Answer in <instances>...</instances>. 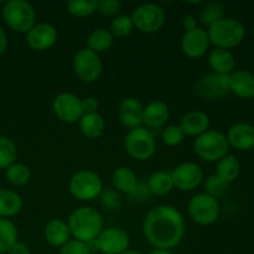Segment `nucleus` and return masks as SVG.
I'll return each mask as SVG.
<instances>
[{"label": "nucleus", "mask_w": 254, "mask_h": 254, "mask_svg": "<svg viewBox=\"0 0 254 254\" xmlns=\"http://www.w3.org/2000/svg\"><path fill=\"white\" fill-rule=\"evenodd\" d=\"M196 93L203 99H218L231 93L230 76L220 73H208L196 83Z\"/></svg>", "instance_id": "obj_14"}, {"label": "nucleus", "mask_w": 254, "mask_h": 254, "mask_svg": "<svg viewBox=\"0 0 254 254\" xmlns=\"http://www.w3.org/2000/svg\"><path fill=\"white\" fill-rule=\"evenodd\" d=\"M122 254H143V253L139 252V251H135V250H128V251H126L124 253H122Z\"/></svg>", "instance_id": "obj_47"}, {"label": "nucleus", "mask_w": 254, "mask_h": 254, "mask_svg": "<svg viewBox=\"0 0 254 254\" xmlns=\"http://www.w3.org/2000/svg\"><path fill=\"white\" fill-rule=\"evenodd\" d=\"M98 0H69L66 2V9L73 17H87L97 11Z\"/></svg>", "instance_id": "obj_33"}, {"label": "nucleus", "mask_w": 254, "mask_h": 254, "mask_svg": "<svg viewBox=\"0 0 254 254\" xmlns=\"http://www.w3.org/2000/svg\"><path fill=\"white\" fill-rule=\"evenodd\" d=\"M17 242V228L10 220L0 218V253H7Z\"/></svg>", "instance_id": "obj_31"}, {"label": "nucleus", "mask_w": 254, "mask_h": 254, "mask_svg": "<svg viewBox=\"0 0 254 254\" xmlns=\"http://www.w3.org/2000/svg\"><path fill=\"white\" fill-rule=\"evenodd\" d=\"M174 188L180 191H193L203 180V171L200 165L192 161L181 163L171 171Z\"/></svg>", "instance_id": "obj_13"}, {"label": "nucleus", "mask_w": 254, "mask_h": 254, "mask_svg": "<svg viewBox=\"0 0 254 254\" xmlns=\"http://www.w3.org/2000/svg\"><path fill=\"white\" fill-rule=\"evenodd\" d=\"M230 150V144L223 133L218 130L205 131L193 141V151L203 161L212 163L226 156Z\"/></svg>", "instance_id": "obj_5"}, {"label": "nucleus", "mask_w": 254, "mask_h": 254, "mask_svg": "<svg viewBox=\"0 0 254 254\" xmlns=\"http://www.w3.org/2000/svg\"><path fill=\"white\" fill-rule=\"evenodd\" d=\"M227 138L230 148L241 151H247L254 148V126L246 122H238L233 124L227 131Z\"/></svg>", "instance_id": "obj_17"}, {"label": "nucleus", "mask_w": 254, "mask_h": 254, "mask_svg": "<svg viewBox=\"0 0 254 254\" xmlns=\"http://www.w3.org/2000/svg\"><path fill=\"white\" fill-rule=\"evenodd\" d=\"M21 196L9 189H0V218H6L16 216L22 210Z\"/></svg>", "instance_id": "obj_25"}, {"label": "nucleus", "mask_w": 254, "mask_h": 254, "mask_svg": "<svg viewBox=\"0 0 254 254\" xmlns=\"http://www.w3.org/2000/svg\"><path fill=\"white\" fill-rule=\"evenodd\" d=\"M208 64L215 73L230 76L236 67L235 55L231 52V50L215 47L208 55Z\"/></svg>", "instance_id": "obj_23"}, {"label": "nucleus", "mask_w": 254, "mask_h": 254, "mask_svg": "<svg viewBox=\"0 0 254 254\" xmlns=\"http://www.w3.org/2000/svg\"><path fill=\"white\" fill-rule=\"evenodd\" d=\"M223 15H225V7H223V5L218 1H211L205 4V6L201 9L198 20H200V22L203 26H206L208 29L211 25L217 22L218 20L223 19L225 17Z\"/></svg>", "instance_id": "obj_32"}, {"label": "nucleus", "mask_w": 254, "mask_h": 254, "mask_svg": "<svg viewBox=\"0 0 254 254\" xmlns=\"http://www.w3.org/2000/svg\"><path fill=\"white\" fill-rule=\"evenodd\" d=\"M99 102L96 97H86L82 98V108H83L84 114L86 113H97L98 112Z\"/></svg>", "instance_id": "obj_42"}, {"label": "nucleus", "mask_w": 254, "mask_h": 254, "mask_svg": "<svg viewBox=\"0 0 254 254\" xmlns=\"http://www.w3.org/2000/svg\"><path fill=\"white\" fill-rule=\"evenodd\" d=\"M44 236L46 242L50 246L56 248H61L71 240V232L66 221L55 218L46 225L44 230Z\"/></svg>", "instance_id": "obj_22"}, {"label": "nucleus", "mask_w": 254, "mask_h": 254, "mask_svg": "<svg viewBox=\"0 0 254 254\" xmlns=\"http://www.w3.org/2000/svg\"><path fill=\"white\" fill-rule=\"evenodd\" d=\"M150 190L148 188V184L144 183V181H139L136 183V185L134 186L133 191L129 193L130 196V200L134 202H144V201L148 200L150 197Z\"/></svg>", "instance_id": "obj_40"}, {"label": "nucleus", "mask_w": 254, "mask_h": 254, "mask_svg": "<svg viewBox=\"0 0 254 254\" xmlns=\"http://www.w3.org/2000/svg\"><path fill=\"white\" fill-rule=\"evenodd\" d=\"M149 254H173V252L169 250H158V248H155V250L151 251Z\"/></svg>", "instance_id": "obj_46"}, {"label": "nucleus", "mask_w": 254, "mask_h": 254, "mask_svg": "<svg viewBox=\"0 0 254 254\" xmlns=\"http://www.w3.org/2000/svg\"><path fill=\"white\" fill-rule=\"evenodd\" d=\"M189 216L195 223L200 226L213 225L221 213L220 202L217 198L205 192L196 193L189 201Z\"/></svg>", "instance_id": "obj_9"}, {"label": "nucleus", "mask_w": 254, "mask_h": 254, "mask_svg": "<svg viewBox=\"0 0 254 254\" xmlns=\"http://www.w3.org/2000/svg\"><path fill=\"white\" fill-rule=\"evenodd\" d=\"M6 254H31V251H30V247L26 243L17 241L12 245V247L10 248Z\"/></svg>", "instance_id": "obj_43"}, {"label": "nucleus", "mask_w": 254, "mask_h": 254, "mask_svg": "<svg viewBox=\"0 0 254 254\" xmlns=\"http://www.w3.org/2000/svg\"><path fill=\"white\" fill-rule=\"evenodd\" d=\"M133 30L134 25L130 15H118L113 17L109 27V31L114 37H127L131 34Z\"/></svg>", "instance_id": "obj_35"}, {"label": "nucleus", "mask_w": 254, "mask_h": 254, "mask_svg": "<svg viewBox=\"0 0 254 254\" xmlns=\"http://www.w3.org/2000/svg\"><path fill=\"white\" fill-rule=\"evenodd\" d=\"M186 232L183 213L170 205L151 208L143 221L145 240L158 250H169L180 245Z\"/></svg>", "instance_id": "obj_1"}, {"label": "nucleus", "mask_w": 254, "mask_h": 254, "mask_svg": "<svg viewBox=\"0 0 254 254\" xmlns=\"http://www.w3.org/2000/svg\"><path fill=\"white\" fill-rule=\"evenodd\" d=\"M52 109L56 118L66 124L78 123L84 114L82 98L71 92H62L57 94L52 103Z\"/></svg>", "instance_id": "obj_11"}, {"label": "nucleus", "mask_w": 254, "mask_h": 254, "mask_svg": "<svg viewBox=\"0 0 254 254\" xmlns=\"http://www.w3.org/2000/svg\"><path fill=\"white\" fill-rule=\"evenodd\" d=\"M210 45L207 30L203 27H196L191 31H185L181 37V51L190 59H200L205 56Z\"/></svg>", "instance_id": "obj_16"}, {"label": "nucleus", "mask_w": 254, "mask_h": 254, "mask_svg": "<svg viewBox=\"0 0 254 254\" xmlns=\"http://www.w3.org/2000/svg\"><path fill=\"white\" fill-rule=\"evenodd\" d=\"M197 19L193 15H186L183 19V26L185 29V31H191V30H195L197 26Z\"/></svg>", "instance_id": "obj_44"}, {"label": "nucleus", "mask_w": 254, "mask_h": 254, "mask_svg": "<svg viewBox=\"0 0 254 254\" xmlns=\"http://www.w3.org/2000/svg\"><path fill=\"white\" fill-rule=\"evenodd\" d=\"M72 69L74 74L86 83H92L99 79L103 64L98 54L89 49H81L72 59Z\"/></svg>", "instance_id": "obj_10"}, {"label": "nucleus", "mask_w": 254, "mask_h": 254, "mask_svg": "<svg viewBox=\"0 0 254 254\" xmlns=\"http://www.w3.org/2000/svg\"><path fill=\"white\" fill-rule=\"evenodd\" d=\"M7 50V36L5 30L0 26V56L5 54Z\"/></svg>", "instance_id": "obj_45"}, {"label": "nucleus", "mask_w": 254, "mask_h": 254, "mask_svg": "<svg viewBox=\"0 0 254 254\" xmlns=\"http://www.w3.org/2000/svg\"><path fill=\"white\" fill-rule=\"evenodd\" d=\"M91 251L88 243L73 238L60 248V254H91Z\"/></svg>", "instance_id": "obj_38"}, {"label": "nucleus", "mask_w": 254, "mask_h": 254, "mask_svg": "<svg viewBox=\"0 0 254 254\" xmlns=\"http://www.w3.org/2000/svg\"><path fill=\"white\" fill-rule=\"evenodd\" d=\"M1 16L5 24L19 34H27L36 24V11L34 6L25 0H10L5 2Z\"/></svg>", "instance_id": "obj_4"}, {"label": "nucleus", "mask_w": 254, "mask_h": 254, "mask_svg": "<svg viewBox=\"0 0 254 254\" xmlns=\"http://www.w3.org/2000/svg\"><path fill=\"white\" fill-rule=\"evenodd\" d=\"M67 225L74 240L89 245L103 231V217L97 208L81 206L72 211L67 220Z\"/></svg>", "instance_id": "obj_2"}, {"label": "nucleus", "mask_w": 254, "mask_h": 254, "mask_svg": "<svg viewBox=\"0 0 254 254\" xmlns=\"http://www.w3.org/2000/svg\"><path fill=\"white\" fill-rule=\"evenodd\" d=\"M144 106L139 99L127 97L121 102L118 108V118L124 127L129 129L143 126Z\"/></svg>", "instance_id": "obj_18"}, {"label": "nucleus", "mask_w": 254, "mask_h": 254, "mask_svg": "<svg viewBox=\"0 0 254 254\" xmlns=\"http://www.w3.org/2000/svg\"><path fill=\"white\" fill-rule=\"evenodd\" d=\"M68 191L76 200L92 201L103 191L101 176L92 170H79L69 179Z\"/></svg>", "instance_id": "obj_7"}, {"label": "nucleus", "mask_w": 254, "mask_h": 254, "mask_svg": "<svg viewBox=\"0 0 254 254\" xmlns=\"http://www.w3.org/2000/svg\"><path fill=\"white\" fill-rule=\"evenodd\" d=\"M113 44L114 36L111 34L109 30L104 29V27L93 30L87 37V49L98 55L102 54V52L108 51L113 46Z\"/></svg>", "instance_id": "obj_27"}, {"label": "nucleus", "mask_w": 254, "mask_h": 254, "mask_svg": "<svg viewBox=\"0 0 254 254\" xmlns=\"http://www.w3.org/2000/svg\"><path fill=\"white\" fill-rule=\"evenodd\" d=\"M124 149L130 158L138 161H146L156 151V141L153 133L145 127L130 129L124 136Z\"/></svg>", "instance_id": "obj_6"}, {"label": "nucleus", "mask_w": 254, "mask_h": 254, "mask_svg": "<svg viewBox=\"0 0 254 254\" xmlns=\"http://www.w3.org/2000/svg\"><path fill=\"white\" fill-rule=\"evenodd\" d=\"M134 29L143 34H155L164 26L166 20L165 10L154 2H145L134 9L130 15Z\"/></svg>", "instance_id": "obj_8"}, {"label": "nucleus", "mask_w": 254, "mask_h": 254, "mask_svg": "<svg viewBox=\"0 0 254 254\" xmlns=\"http://www.w3.org/2000/svg\"><path fill=\"white\" fill-rule=\"evenodd\" d=\"M185 133L183 131L180 126H175V124H171L168 126L166 128H164L163 133H161V139H163V143L166 144L168 146H178L185 139Z\"/></svg>", "instance_id": "obj_37"}, {"label": "nucleus", "mask_w": 254, "mask_h": 254, "mask_svg": "<svg viewBox=\"0 0 254 254\" xmlns=\"http://www.w3.org/2000/svg\"><path fill=\"white\" fill-rule=\"evenodd\" d=\"M241 164L235 155L227 154L221 160L217 161L216 165V175L220 176L226 183L231 184L240 176Z\"/></svg>", "instance_id": "obj_29"}, {"label": "nucleus", "mask_w": 254, "mask_h": 254, "mask_svg": "<svg viewBox=\"0 0 254 254\" xmlns=\"http://www.w3.org/2000/svg\"><path fill=\"white\" fill-rule=\"evenodd\" d=\"M210 44L218 49L231 50L245 40L246 27L240 20L223 17L207 29Z\"/></svg>", "instance_id": "obj_3"}, {"label": "nucleus", "mask_w": 254, "mask_h": 254, "mask_svg": "<svg viewBox=\"0 0 254 254\" xmlns=\"http://www.w3.org/2000/svg\"><path fill=\"white\" fill-rule=\"evenodd\" d=\"M146 184H148L151 195L156 196L168 195L175 189L174 188L171 173H169V171H155V173L149 176Z\"/></svg>", "instance_id": "obj_26"}, {"label": "nucleus", "mask_w": 254, "mask_h": 254, "mask_svg": "<svg viewBox=\"0 0 254 254\" xmlns=\"http://www.w3.org/2000/svg\"><path fill=\"white\" fill-rule=\"evenodd\" d=\"M89 245L103 254H122L129 250L130 237L127 231L118 227H109L102 231L98 237Z\"/></svg>", "instance_id": "obj_12"}, {"label": "nucleus", "mask_w": 254, "mask_h": 254, "mask_svg": "<svg viewBox=\"0 0 254 254\" xmlns=\"http://www.w3.org/2000/svg\"><path fill=\"white\" fill-rule=\"evenodd\" d=\"M231 93L238 98H254V74L246 69H237L230 74Z\"/></svg>", "instance_id": "obj_20"}, {"label": "nucleus", "mask_w": 254, "mask_h": 254, "mask_svg": "<svg viewBox=\"0 0 254 254\" xmlns=\"http://www.w3.org/2000/svg\"><path fill=\"white\" fill-rule=\"evenodd\" d=\"M17 158V148L7 136H0V169L9 168Z\"/></svg>", "instance_id": "obj_34"}, {"label": "nucleus", "mask_w": 254, "mask_h": 254, "mask_svg": "<svg viewBox=\"0 0 254 254\" xmlns=\"http://www.w3.org/2000/svg\"><path fill=\"white\" fill-rule=\"evenodd\" d=\"M59 32L56 27L47 22L35 24L26 34V44L34 51H46L56 45Z\"/></svg>", "instance_id": "obj_15"}, {"label": "nucleus", "mask_w": 254, "mask_h": 254, "mask_svg": "<svg viewBox=\"0 0 254 254\" xmlns=\"http://www.w3.org/2000/svg\"><path fill=\"white\" fill-rule=\"evenodd\" d=\"M99 197H101L102 206L108 208V210H117L119 207V205H121V198H119V195L117 193V191H102Z\"/></svg>", "instance_id": "obj_41"}, {"label": "nucleus", "mask_w": 254, "mask_h": 254, "mask_svg": "<svg viewBox=\"0 0 254 254\" xmlns=\"http://www.w3.org/2000/svg\"><path fill=\"white\" fill-rule=\"evenodd\" d=\"M170 117V109L163 101H153L144 107L143 126L145 128L158 129L166 124Z\"/></svg>", "instance_id": "obj_19"}, {"label": "nucleus", "mask_w": 254, "mask_h": 254, "mask_svg": "<svg viewBox=\"0 0 254 254\" xmlns=\"http://www.w3.org/2000/svg\"><path fill=\"white\" fill-rule=\"evenodd\" d=\"M228 186L230 184L226 183L225 180L220 178L216 174H212L207 178V180L205 181V185H203V189H205V193L212 196V197L218 198L221 196L225 195L228 190Z\"/></svg>", "instance_id": "obj_36"}, {"label": "nucleus", "mask_w": 254, "mask_h": 254, "mask_svg": "<svg viewBox=\"0 0 254 254\" xmlns=\"http://www.w3.org/2000/svg\"><path fill=\"white\" fill-rule=\"evenodd\" d=\"M0 254H6V253H0Z\"/></svg>", "instance_id": "obj_48"}, {"label": "nucleus", "mask_w": 254, "mask_h": 254, "mask_svg": "<svg viewBox=\"0 0 254 254\" xmlns=\"http://www.w3.org/2000/svg\"><path fill=\"white\" fill-rule=\"evenodd\" d=\"M136 183H138L136 175L131 169L127 168V166H121V168L116 169L112 174V185L119 192L129 195L133 191Z\"/></svg>", "instance_id": "obj_28"}, {"label": "nucleus", "mask_w": 254, "mask_h": 254, "mask_svg": "<svg viewBox=\"0 0 254 254\" xmlns=\"http://www.w3.org/2000/svg\"><path fill=\"white\" fill-rule=\"evenodd\" d=\"M179 126L185 135L197 138L210 128V117L202 111H191L181 118Z\"/></svg>", "instance_id": "obj_21"}, {"label": "nucleus", "mask_w": 254, "mask_h": 254, "mask_svg": "<svg viewBox=\"0 0 254 254\" xmlns=\"http://www.w3.org/2000/svg\"><path fill=\"white\" fill-rule=\"evenodd\" d=\"M78 127L82 135L86 136L87 139H98L103 135L104 129H106V122L98 112L86 113L79 119Z\"/></svg>", "instance_id": "obj_24"}, {"label": "nucleus", "mask_w": 254, "mask_h": 254, "mask_svg": "<svg viewBox=\"0 0 254 254\" xmlns=\"http://www.w3.org/2000/svg\"><path fill=\"white\" fill-rule=\"evenodd\" d=\"M122 9V4L118 0H98L97 11L103 16H118Z\"/></svg>", "instance_id": "obj_39"}, {"label": "nucleus", "mask_w": 254, "mask_h": 254, "mask_svg": "<svg viewBox=\"0 0 254 254\" xmlns=\"http://www.w3.org/2000/svg\"><path fill=\"white\" fill-rule=\"evenodd\" d=\"M5 178L7 183L14 186H24L31 180V170L24 163H16L5 169Z\"/></svg>", "instance_id": "obj_30"}]
</instances>
